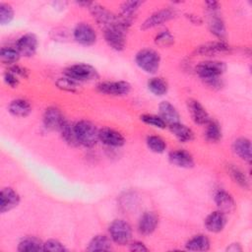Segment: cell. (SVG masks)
I'll use <instances>...</instances> for the list:
<instances>
[{"label":"cell","instance_id":"obj_1","mask_svg":"<svg viewBox=\"0 0 252 252\" xmlns=\"http://www.w3.org/2000/svg\"><path fill=\"white\" fill-rule=\"evenodd\" d=\"M75 133L80 144L86 147H93L98 140V130L90 121L82 120L74 125Z\"/></svg>","mask_w":252,"mask_h":252},{"label":"cell","instance_id":"obj_2","mask_svg":"<svg viewBox=\"0 0 252 252\" xmlns=\"http://www.w3.org/2000/svg\"><path fill=\"white\" fill-rule=\"evenodd\" d=\"M137 65L149 74L156 73L160 64L159 54L153 49H142L136 55Z\"/></svg>","mask_w":252,"mask_h":252},{"label":"cell","instance_id":"obj_3","mask_svg":"<svg viewBox=\"0 0 252 252\" xmlns=\"http://www.w3.org/2000/svg\"><path fill=\"white\" fill-rule=\"evenodd\" d=\"M65 75L78 83L94 81L98 78L96 70L88 64L72 65L65 70Z\"/></svg>","mask_w":252,"mask_h":252},{"label":"cell","instance_id":"obj_4","mask_svg":"<svg viewBox=\"0 0 252 252\" xmlns=\"http://www.w3.org/2000/svg\"><path fill=\"white\" fill-rule=\"evenodd\" d=\"M109 234L116 244L125 245L131 239L132 228L127 221L123 220H115L109 225Z\"/></svg>","mask_w":252,"mask_h":252},{"label":"cell","instance_id":"obj_5","mask_svg":"<svg viewBox=\"0 0 252 252\" xmlns=\"http://www.w3.org/2000/svg\"><path fill=\"white\" fill-rule=\"evenodd\" d=\"M225 71V64L220 61H203L196 66V73L203 80L220 77Z\"/></svg>","mask_w":252,"mask_h":252},{"label":"cell","instance_id":"obj_6","mask_svg":"<svg viewBox=\"0 0 252 252\" xmlns=\"http://www.w3.org/2000/svg\"><path fill=\"white\" fill-rule=\"evenodd\" d=\"M96 89L99 93L108 94V95H126L131 91V86L125 81H116V82H102L96 86Z\"/></svg>","mask_w":252,"mask_h":252},{"label":"cell","instance_id":"obj_7","mask_svg":"<svg viewBox=\"0 0 252 252\" xmlns=\"http://www.w3.org/2000/svg\"><path fill=\"white\" fill-rule=\"evenodd\" d=\"M126 31L127 30L121 27H116V28H112L104 31L105 41L112 49L117 51L123 50L126 44V40H125Z\"/></svg>","mask_w":252,"mask_h":252},{"label":"cell","instance_id":"obj_8","mask_svg":"<svg viewBox=\"0 0 252 252\" xmlns=\"http://www.w3.org/2000/svg\"><path fill=\"white\" fill-rule=\"evenodd\" d=\"M229 50H230V46L224 41L220 40V41H212V42L204 43L198 46L195 49L194 53L199 56H214V55L229 52Z\"/></svg>","mask_w":252,"mask_h":252},{"label":"cell","instance_id":"obj_9","mask_svg":"<svg viewBox=\"0 0 252 252\" xmlns=\"http://www.w3.org/2000/svg\"><path fill=\"white\" fill-rule=\"evenodd\" d=\"M175 16V12L171 9H161L152 14L141 26L142 30H149L158 26H160Z\"/></svg>","mask_w":252,"mask_h":252},{"label":"cell","instance_id":"obj_10","mask_svg":"<svg viewBox=\"0 0 252 252\" xmlns=\"http://www.w3.org/2000/svg\"><path fill=\"white\" fill-rule=\"evenodd\" d=\"M74 38L83 45H92L95 42L96 33L90 25L81 23L74 30Z\"/></svg>","mask_w":252,"mask_h":252},{"label":"cell","instance_id":"obj_11","mask_svg":"<svg viewBox=\"0 0 252 252\" xmlns=\"http://www.w3.org/2000/svg\"><path fill=\"white\" fill-rule=\"evenodd\" d=\"M16 48L20 54L24 56H32L37 48L36 36L33 33H26L22 35L16 43Z\"/></svg>","mask_w":252,"mask_h":252},{"label":"cell","instance_id":"obj_12","mask_svg":"<svg viewBox=\"0 0 252 252\" xmlns=\"http://www.w3.org/2000/svg\"><path fill=\"white\" fill-rule=\"evenodd\" d=\"M20 203L19 194L12 188L6 187L0 193V212L6 213L16 208Z\"/></svg>","mask_w":252,"mask_h":252},{"label":"cell","instance_id":"obj_13","mask_svg":"<svg viewBox=\"0 0 252 252\" xmlns=\"http://www.w3.org/2000/svg\"><path fill=\"white\" fill-rule=\"evenodd\" d=\"M188 111L193 121L200 125H205L210 121V116L205 107L196 99H189L187 101Z\"/></svg>","mask_w":252,"mask_h":252},{"label":"cell","instance_id":"obj_14","mask_svg":"<svg viewBox=\"0 0 252 252\" xmlns=\"http://www.w3.org/2000/svg\"><path fill=\"white\" fill-rule=\"evenodd\" d=\"M98 140L109 147H121L125 143L124 137L116 130L101 128L98 130Z\"/></svg>","mask_w":252,"mask_h":252},{"label":"cell","instance_id":"obj_15","mask_svg":"<svg viewBox=\"0 0 252 252\" xmlns=\"http://www.w3.org/2000/svg\"><path fill=\"white\" fill-rule=\"evenodd\" d=\"M65 121L61 111L56 107H48L44 112L43 123L50 130H60Z\"/></svg>","mask_w":252,"mask_h":252},{"label":"cell","instance_id":"obj_16","mask_svg":"<svg viewBox=\"0 0 252 252\" xmlns=\"http://www.w3.org/2000/svg\"><path fill=\"white\" fill-rule=\"evenodd\" d=\"M226 223L224 213L216 211L211 213L205 220V226L211 232H220L223 229Z\"/></svg>","mask_w":252,"mask_h":252},{"label":"cell","instance_id":"obj_17","mask_svg":"<svg viewBox=\"0 0 252 252\" xmlns=\"http://www.w3.org/2000/svg\"><path fill=\"white\" fill-rule=\"evenodd\" d=\"M169 161L178 166V167H184L189 168L194 165V159L191 154L184 150H174L169 153L168 155Z\"/></svg>","mask_w":252,"mask_h":252},{"label":"cell","instance_id":"obj_18","mask_svg":"<svg viewBox=\"0 0 252 252\" xmlns=\"http://www.w3.org/2000/svg\"><path fill=\"white\" fill-rule=\"evenodd\" d=\"M158 222V216L153 212H147L141 217L138 224V229L140 233L144 235L151 234L156 229Z\"/></svg>","mask_w":252,"mask_h":252},{"label":"cell","instance_id":"obj_19","mask_svg":"<svg viewBox=\"0 0 252 252\" xmlns=\"http://www.w3.org/2000/svg\"><path fill=\"white\" fill-rule=\"evenodd\" d=\"M159 117L166 123V125H171L179 122V114L176 108L168 101H162L158 105Z\"/></svg>","mask_w":252,"mask_h":252},{"label":"cell","instance_id":"obj_20","mask_svg":"<svg viewBox=\"0 0 252 252\" xmlns=\"http://www.w3.org/2000/svg\"><path fill=\"white\" fill-rule=\"evenodd\" d=\"M215 202L219 208V211L224 214L231 213L235 208L233 198L230 194L223 190H220L215 194Z\"/></svg>","mask_w":252,"mask_h":252},{"label":"cell","instance_id":"obj_21","mask_svg":"<svg viewBox=\"0 0 252 252\" xmlns=\"http://www.w3.org/2000/svg\"><path fill=\"white\" fill-rule=\"evenodd\" d=\"M233 152L243 160L250 163L251 161V144L246 138H238L233 142Z\"/></svg>","mask_w":252,"mask_h":252},{"label":"cell","instance_id":"obj_22","mask_svg":"<svg viewBox=\"0 0 252 252\" xmlns=\"http://www.w3.org/2000/svg\"><path fill=\"white\" fill-rule=\"evenodd\" d=\"M9 111L14 116L26 117L32 112V106L26 99L17 98L9 104Z\"/></svg>","mask_w":252,"mask_h":252},{"label":"cell","instance_id":"obj_23","mask_svg":"<svg viewBox=\"0 0 252 252\" xmlns=\"http://www.w3.org/2000/svg\"><path fill=\"white\" fill-rule=\"evenodd\" d=\"M169 129L171 131V133L180 141L183 143H187L190 142L194 139V133L193 131L188 128L187 126H185L184 124H181L180 122L174 123L169 125Z\"/></svg>","mask_w":252,"mask_h":252},{"label":"cell","instance_id":"obj_24","mask_svg":"<svg viewBox=\"0 0 252 252\" xmlns=\"http://www.w3.org/2000/svg\"><path fill=\"white\" fill-rule=\"evenodd\" d=\"M185 247L191 251H207L210 248V240L206 235L198 234L189 239Z\"/></svg>","mask_w":252,"mask_h":252},{"label":"cell","instance_id":"obj_25","mask_svg":"<svg viewBox=\"0 0 252 252\" xmlns=\"http://www.w3.org/2000/svg\"><path fill=\"white\" fill-rule=\"evenodd\" d=\"M111 248L110 240L105 235H96L89 243L88 251H107Z\"/></svg>","mask_w":252,"mask_h":252},{"label":"cell","instance_id":"obj_26","mask_svg":"<svg viewBox=\"0 0 252 252\" xmlns=\"http://www.w3.org/2000/svg\"><path fill=\"white\" fill-rule=\"evenodd\" d=\"M18 250L21 252H32L43 250V243L35 237H26L22 239L18 245Z\"/></svg>","mask_w":252,"mask_h":252},{"label":"cell","instance_id":"obj_27","mask_svg":"<svg viewBox=\"0 0 252 252\" xmlns=\"http://www.w3.org/2000/svg\"><path fill=\"white\" fill-rule=\"evenodd\" d=\"M205 125H206L205 136L208 141L218 142L221 139V129L217 121L210 119V121Z\"/></svg>","mask_w":252,"mask_h":252},{"label":"cell","instance_id":"obj_28","mask_svg":"<svg viewBox=\"0 0 252 252\" xmlns=\"http://www.w3.org/2000/svg\"><path fill=\"white\" fill-rule=\"evenodd\" d=\"M62 138L65 140L66 143H68L70 146H78L80 145L76 133H75V129L74 126L71 125L68 121H65L63 123V125L61 126L60 130Z\"/></svg>","mask_w":252,"mask_h":252},{"label":"cell","instance_id":"obj_29","mask_svg":"<svg viewBox=\"0 0 252 252\" xmlns=\"http://www.w3.org/2000/svg\"><path fill=\"white\" fill-rule=\"evenodd\" d=\"M148 88L151 93L156 95H163L167 93V83L162 78H152L148 82Z\"/></svg>","mask_w":252,"mask_h":252},{"label":"cell","instance_id":"obj_30","mask_svg":"<svg viewBox=\"0 0 252 252\" xmlns=\"http://www.w3.org/2000/svg\"><path fill=\"white\" fill-rule=\"evenodd\" d=\"M20 52L17 50V48L13 47H3L0 50V60L3 64L12 65L18 62L20 59Z\"/></svg>","mask_w":252,"mask_h":252},{"label":"cell","instance_id":"obj_31","mask_svg":"<svg viewBox=\"0 0 252 252\" xmlns=\"http://www.w3.org/2000/svg\"><path fill=\"white\" fill-rule=\"evenodd\" d=\"M209 28L210 31L213 34H215L217 37H219L220 40L224 38L226 32H225V28L222 20L216 15L212 16L210 23H209Z\"/></svg>","mask_w":252,"mask_h":252},{"label":"cell","instance_id":"obj_32","mask_svg":"<svg viewBox=\"0 0 252 252\" xmlns=\"http://www.w3.org/2000/svg\"><path fill=\"white\" fill-rule=\"evenodd\" d=\"M228 172L235 183H237L239 186H241L244 189L249 188V180L240 168H238L234 165H230L228 167Z\"/></svg>","mask_w":252,"mask_h":252},{"label":"cell","instance_id":"obj_33","mask_svg":"<svg viewBox=\"0 0 252 252\" xmlns=\"http://www.w3.org/2000/svg\"><path fill=\"white\" fill-rule=\"evenodd\" d=\"M147 145L149 147V149L151 151H153L154 153H163L165 148H166V144L163 141V139H161L158 136H149L147 138Z\"/></svg>","mask_w":252,"mask_h":252},{"label":"cell","instance_id":"obj_34","mask_svg":"<svg viewBox=\"0 0 252 252\" xmlns=\"http://www.w3.org/2000/svg\"><path fill=\"white\" fill-rule=\"evenodd\" d=\"M155 42H156V44H158V46L167 47V46H170L171 44H173V42H174V37L172 36V34H171L168 31H162V32H158V33L156 35Z\"/></svg>","mask_w":252,"mask_h":252},{"label":"cell","instance_id":"obj_35","mask_svg":"<svg viewBox=\"0 0 252 252\" xmlns=\"http://www.w3.org/2000/svg\"><path fill=\"white\" fill-rule=\"evenodd\" d=\"M141 120L143 122H145L146 124H149L153 127L156 128H160L163 129L166 127V123L158 115H154V114H144L141 116Z\"/></svg>","mask_w":252,"mask_h":252},{"label":"cell","instance_id":"obj_36","mask_svg":"<svg viewBox=\"0 0 252 252\" xmlns=\"http://www.w3.org/2000/svg\"><path fill=\"white\" fill-rule=\"evenodd\" d=\"M14 17V11L12 7L6 3L0 4V23L2 25L9 24Z\"/></svg>","mask_w":252,"mask_h":252},{"label":"cell","instance_id":"obj_37","mask_svg":"<svg viewBox=\"0 0 252 252\" xmlns=\"http://www.w3.org/2000/svg\"><path fill=\"white\" fill-rule=\"evenodd\" d=\"M56 85L59 89L67 91V92H75L78 88V82L72 80L71 78L65 76L63 78H59L56 82Z\"/></svg>","mask_w":252,"mask_h":252},{"label":"cell","instance_id":"obj_38","mask_svg":"<svg viewBox=\"0 0 252 252\" xmlns=\"http://www.w3.org/2000/svg\"><path fill=\"white\" fill-rule=\"evenodd\" d=\"M43 251H50V252H63L66 251L64 245L55 239H49L43 243Z\"/></svg>","mask_w":252,"mask_h":252},{"label":"cell","instance_id":"obj_39","mask_svg":"<svg viewBox=\"0 0 252 252\" xmlns=\"http://www.w3.org/2000/svg\"><path fill=\"white\" fill-rule=\"evenodd\" d=\"M4 82L10 86L11 88H16L18 85H19V79H18V76L15 75L13 72L11 71H7L5 74H4Z\"/></svg>","mask_w":252,"mask_h":252},{"label":"cell","instance_id":"obj_40","mask_svg":"<svg viewBox=\"0 0 252 252\" xmlns=\"http://www.w3.org/2000/svg\"><path fill=\"white\" fill-rule=\"evenodd\" d=\"M204 82L207 86L211 87L212 89H220L222 87V81L220 80V77L206 79V80H204Z\"/></svg>","mask_w":252,"mask_h":252},{"label":"cell","instance_id":"obj_41","mask_svg":"<svg viewBox=\"0 0 252 252\" xmlns=\"http://www.w3.org/2000/svg\"><path fill=\"white\" fill-rule=\"evenodd\" d=\"M9 71L13 72L15 75L20 76V77L27 78V77L29 76V71H28L26 68L21 67V66H19V65H13V66L9 69Z\"/></svg>","mask_w":252,"mask_h":252},{"label":"cell","instance_id":"obj_42","mask_svg":"<svg viewBox=\"0 0 252 252\" xmlns=\"http://www.w3.org/2000/svg\"><path fill=\"white\" fill-rule=\"evenodd\" d=\"M129 249H130L131 251H137V252H144V251H148V250H149V249L145 246L144 243L139 242V241H136V242L131 243Z\"/></svg>","mask_w":252,"mask_h":252},{"label":"cell","instance_id":"obj_43","mask_svg":"<svg viewBox=\"0 0 252 252\" xmlns=\"http://www.w3.org/2000/svg\"><path fill=\"white\" fill-rule=\"evenodd\" d=\"M206 5H207L208 9H209L210 11H212V12H215L216 10H218V9L220 8V5H219V3H218V2H215V1L207 2V3H206Z\"/></svg>","mask_w":252,"mask_h":252},{"label":"cell","instance_id":"obj_44","mask_svg":"<svg viewBox=\"0 0 252 252\" xmlns=\"http://www.w3.org/2000/svg\"><path fill=\"white\" fill-rule=\"evenodd\" d=\"M227 251H233V252H236V251H241V247L239 246V244L237 243H233L231 244L229 247H227L226 249Z\"/></svg>","mask_w":252,"mask_h":252}]
</instances>
